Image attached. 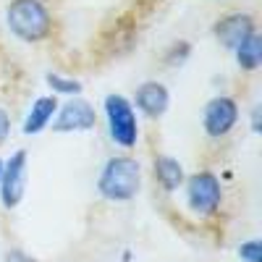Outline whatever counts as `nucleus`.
<instances>
[{
	"label": "nucleus",
	"mask_w": 262,
	"mask_h": 262,
	"mask_svg": "<svg viewBox=\"0 0 262 262\" xmlns=\"http://www.w3.org/2000/svg\"><path fill=\"white\" fill-rule=\"evenodd\" d=\"M212 32H215V39L221 42L226 50H236L249 34L257 32V24H254L252 13L233 11V13H226L223 18H217V24H215Z\"/></svg>",
	"instance_id": "8"
},
{
	"label": "nucleus",
	"mask_w": 262,
	"mask_h": 262,
	"mask_svg": "<svg viewBox=\"0 0 262 262\" xmlns=\"http://www.w3.org/2000/svg\"><path fill=\"white\" fill-rule=\"evenodd\" d=\"M58 97L55 95H45V97H37L27 113V121H24V134H39L45 131L58 111Z\"/></svg>",
	"instance_id": "10"
},
{
	"label": "nucleus",
	"mask_w": 262,
	"mask_h": 262,
	"mask_svg": "<svg viewBox=\"0 0 262 262\" xmlns=\"http://www.w3.org/2000/svg\"><path fill=\"white\" fill-rule=\"evenodd\" d=\"M105 118H107V131L111 139L123 147L131 149L139 142V121H137V111L131 100H126L123 95H107L105 97Z\"/></svg>",
	"instance_id": "3"
},
{
	"label": "nucleus",
	"mask_w": 262,
	"mask_h": 262,
	"mask_svg": "<svg viewBox=\"0 0 262 262\" xmlns=\"http://www.w3.org/2000/svg\"><path fill=\"white\" fill-rule=\"evenodd\" d=\"M189 55H191V45L186 39H179L165 50V66H181V63H186Z\"/></svg>",
	"instance_id": "14"
},
{
	"label": "nucleus",
	"mask_w": 262,
	"mask_h": 262,
	"mask_svg": "<svg viewBox=\"0 0 262 262\" xmlns=\"http://www.w3.org/2000/svg\"><path fill=\"white\" fill-rule=\"evenodd\" d=\"M58 116H53V131H58V134H71V131H92L97 126V113L95 107L81 100L79 95L66 100L63 105H58Z\"/></svg>",
	"instance_id": "6"
},
{
	"label": "nucleus",
	"mask_w": 262,
	"mask_h": 262,
	"mask_svg": "<svg viewBox=\"0 0 262 262\" xmlns=\"http://www.w3.org/2000/svg\"><path fill=\"white\" fill-rule=\"evenodd\" d=\"M238 123V102L233 97H212L205 105V113H202V128L210 139H221L228 137L231 131Z\"/></svg>",
	"instance_id": "5"
},
{
	"label": "nucleus",
	"mask_w": 262,
	"mask_h": 262,
	"mask_svg": "<svg viewBox=\"0 0 262 262\" xmlns=\"http://www.w3.org/2000/svg\"><path fill=\"white\" fill-rule=\"evenodd\" d=\"M8 262H37V259H32V257H27L24 252H21V249H13L8 257H6Z\"/></svg>",
	"instance_id": "18"
},
{
	"label": "nucleus",
	"mask_w": 262,
	"mask_h": 262,
	"mask_svg": "<svg viewBox=\"0 0 262 262\" xmlns=\"http://www.w3.org/2000/svg\"><path fill=\"white\" fill-rule=\"evenodd\" d=\"M252 131L254 134L262 131V107L259 105H254V111H252Z\"/></svg>",
	"instance_id": "17"
},
{
	"label": "nucleus",
	"mask_w": 262,
	"mask_h": 262,
	"mask_svg": "<svg viewBox=\"0 0 262 262\" xmlns=\"http://www.w3.org/2000/svg\"><path fill=\"white\" fill-rule=\"evenodd\" d=\"M134 105H137V111H142L152 121L163 118L170 107V92L160 81H144V84H139V90L134 95Z\"/></svg>",
	"instance_id": "9"
},
{
	"label": "nucleus",
	"mask_w": 262,
	"mask_h": 262,
	"mask_svg": "<svg viewBox=\"0 0 262 262\" xmlns=\"http://www.w3.org/2000/svg\"><path fill=\"white\" fill-rule=\"evenodd\" d=\"M6 24L21 42H42L53 32V16L42 0H11L6 8Z\"/></svg>",
	"instance_id": "2"
},
{
	"label": "nucleus",
	"mask_w": 262,
	"mask_h": 262,
	"mask_svg": "<svg viewBox=\"0 0 262 262\" xmlns=\"http://www.w3.org/2000/svg\"><path fill=\"white\" fill-rule=\"evenodd\" d=\"M238 257H242L244 262H262V244L257 242H247V244H242L238 247Z\"/></svg>",
	"instance_id": "15"
},
{
	"label": "nucleus",
	"mask_w": 262,
	"mask_h": 262,
	"mask_svg": "<svg viewBox=\"0 0 262 262\" xmlns=\"http://www.w3.org/2000/svg\"><path fill=\"white\" fill-rule=\"evenodd\" d=\"M8 134H11V116L6 107H0V144L8 139Z\"/></svg>",
	"instance_id": "16"
},
{
	"label": "nucleus",
	"mask_w": 262,
	"mask_h": 262,
	"mask_svg": "<svg viewBox=\"0 0 262 262\" xmlns=\"http://www.w3.org/2000/svg\"><path fill=\"white\" fill-rule=\"evenodd\" d=\"M24 189H27V152L16 149L3 163V176H0V202H3V207L13 210L24 200Z\"/></svg>",
	"instance_id": "7"
},
{
	"label": "nucleus",
	"mask_w": 262,
	"mask_h": 262,
	"mask_svg": "<svg viewBox=\"0 0 262 262\" xmlns=\"http://www.w3.org/2000/svg\"><path fill=\"white\" fill-rule=\"evenodd\" d=\"M152 170H155V179L163 186V191L168 194H173L184 184V165L170 155H158L155 163H152Z\"/></svg>",
	"instance_id": "11"
},
{
	"label": "nucleus",
	"mask_w": 262,
	"mask_h": 262,
	"mask_svg": "<svg viewBox=\"0 0 262 262\" xmlns=\"http://www.w3.org/2000/svg\"><path fill=\"white\" fill-rule=\"evenodd\" d=\"M45 81L50 84L53 95H69V97L81 95V84H79L76 79H66V76H60V74H48Z\"/></svg>",
	"instance_id": "13"
},
{
	"label": "nucleus",
	"mask_w": 262,
	"mask_h": 262,
	"mask_svg": "<svg viewBox=\"0 0 262 262\" xmlns=\"http://www.w3.org/2000/svg\"><path fill=\"white\" fill-rule=\"evenodd\" d=\"M0 176H3V160H0Z\"/></svg>",
	"instance_id": "19"
},
{
	"label": "nucleus",
	"mask_w": 262,
	"mask_h": 262,
	"mask_svg": "<svg viewBox=\"0 0 262 262\" xmlns=\"http://www.w3.org/2000/svg\"><path fill=\"white\" fill-rule=\"evenodd\" d=\"M142 189V165L128 155H113L100 170L97 191L111 202H128Z\"/></svg>",
	"instance_id": "1"
},
{
	"label": "nucleus",
	"mask_w": 262,
	"mask_h": 262,
	"mask_svg": "<svg viewBox=\"0 0 262 262\" xmlns=\"http://www.w3.org/2000/svg\"><path fill=\"white\" fill-rule=\"evenodd\" d=\"M186 202L196 215H212L223 202L221 179L210 170H196L186 179Z\"/></svg>",
	"instance_id": "4"
},
{
	"label": "nucleus",
	"mask_w": 262,
	"mask_h": 262,
	"mask_svg": "<svg viewBox=\"0 0 262 262\" xmlns=\"http://www.w3.org/2000/svg\"><path fill=\"white\" fill-rule=\"evenodd\" d=\"M233 53H236V60H238V69L257 71L259 66H262V37H259L257 32L249 34Z\"/></svg>",
	"instance_id": "12"
}]
</instances>
